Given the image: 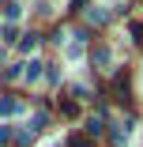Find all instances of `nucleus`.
<instances>
[{
	"instance_id": "obj_2",
	"label": "nucleus",
	"mask_w": 143,
	"mask_h": 147,
	"mask_svg": "<svg viewBox=\"0 0 143 147\" xmlns=\"http://www.w3.org/2000/svg\"><path fill=\"white\" fill-rule=\"evenodd\" d=\"M132 38H136V42L143 45V23H136V26H132Z\"/></svg>"
},
{
	"instance_id": "obj_1",
	"label": "nucleus",
	"mask_w": 143,
	"mask_h": 147,
	"mask_svg": "<svg viewBox=\"0 0 143 147\" xmlns=\"http://www.w3.org/2000/svg\"><path fill=\"white\" fill-rule=\"evenodd\" d=\"M94 64H98V68L109 64V53H105V49H94Z\"/></svg>"
}]
</instances>
